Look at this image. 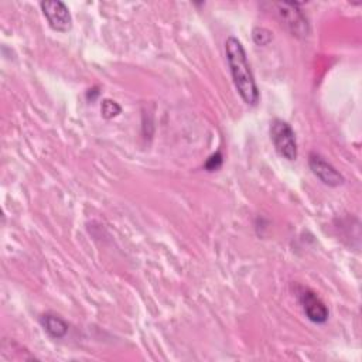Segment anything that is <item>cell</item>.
<instances>
[{
  "label": "cell",
  "instance_id": "cell-8",
  "mask_svg": "<svg viewBox=\"0 0 362 362\" xmlns=\"http://www.w3.org/2000/svg\"><path fill=\"white\" fill-rule=\"evenodd\" d=\"M122 112V106L112 99H103L100 103V115L105 119H112L116 117Z\"/></svg>",
  "mask_w": 362,
  "mask_h": 362
},
{
  "label": "cell",
  "instance_id": "cell-2",
  "mask_svg": "<svg viewBox=\"0 0 362 362\" xmlns=\"http://www.w3.org/2000/svg\"><path fill=\"white\" fill-rule=\"evenodd\" d=\"M272 143L283 158L293 161L297 158V140L293 127L283 119H273L270 123Z\"/></svg>",
  "mask_w": 362,
  "mask_h": 362
},
{
  "label": "cell",
  "instance_id": "cell-4",
  "mask_svg": "<svg viewBox=\"0 0 362 362\" xmlns=\"http://www.w3.org/2000/svg\"><path fill=\"white\" fill-rule=\"evenodd\" d=\"M48 25L58 33H68L72 28V16L68 6L61 0H45L40 3Z\"/></svg>",
  "mask_w": 362,
  "mask_h": 362
},
{
  "label": "cell",
  "instance_id": "cell-3",
  "mask_svg": "<svg viewBox=\"0 0 362 362\" xmlns=\"http://www.w3.org/2000/svg\"><path fill=\"white\" fill-rule=\"evenodd\" d=\"M277 7V16L284 24V27L290 31L293 37L297 38H305L310 33V25L308 20L304 16V13L298 8V3L293 1H283V3H276Z\"/></svg>",
  "mask_w": 362,
  "mask_h": 362
},
{
  "label": "cell",
  "instance_id": "cell-1",
  "mask_svg": "<svg viewBox=\"0 0 362 362\" xmlns=\"http://www.w3.org/2000/svg\"><path fill=\"white\" fill-rule=\"evenodd\" d=\"M225 55H226V62H228V66L230 71L233 85L238 90L239 96L249 106L257 105V102L260 99L259 88L256 85L253 72L250 69L246 51H245L242 42L236 37L230 35L226 38Z\"/></svg>",
  "mask_w": 362,
  "mask_h": 362
},
{
  "label": "cell",
  "instance_id": "cell-7",
  "mask_svg": "<svg viewBox=\"0 0 362 362\" xmlns=\"http://www.w3.org/2000/svg\"><path fill=\"white\" fill-rule=\"evenodd\" d=\"M42 329L54 339H61L68 334V322L54 313H45L40 317Z\"/></svg>",
  "mask_w": 362,
  "mask_h": 362
},
{
  "label": "cell",
  "instance_id": "cell-5",
  "mask_svg": "<svg viewBox=\"0 0 362 362\" xmlns=\"http://www.w3.org/2000/svg\"><path fill=\"white\" fill-rule=\"evenodd\" d=\"M298 301L303 307L305 317L314 324H324L329 317L325 303L310 288L301 287L298 291Z\"/></svg>",
  "mask_w": 362,
  "mask_h": 362
},
{
  "label": "cell",
  "instance_id": "cell-6",
  "mask_svg": "<svg viewBox=\"0 0 362 362\" xmlns=\"http://www.w3.org/2000/svg\"><path fill=\"white\" fill-rule=\"evenodd\" d=\"M308 167L313 171V174L325 185L328 187H339L345 182L344 175L331 164L328 163L322 156L318 153H310L308 156Z\"/></svg>",
  "mask_w": 362,
  "mask_h": 362
},
{
  "label": "cell",
  "instance_id": "cell-9",
  "mask_svg": "<svg viewBox=\"0 0 362 362\" xmlns=\"http://www.w3.org/2000/svg\"><path fill=\"white\" fill-rule=\"evenodd\" d=\"M252 38L255 41L256 45H260V47H264V45H269L272 42V33L264 28V27H255L252 30Z\"/></svg>",
  "mask_w": 362,
  "mask_h": 362
},
{
  "label": "cell",
  "instance_id": "cell-10",
  "mask_svg": "<svg viewBox=\"0 0 362 362\" xmlns=\"http://www.w3.org/2000/svg\"><path fill=\"white\" fill-rule=\"evenodd\" d=\"M222 161H223V158H222L221 151H216V153H214L212 156L208 157V160L205 161L204 167H205L206 171H215V170H218L222 165Z\"/></svg>",
  "mask_w": 362,
  "mask_h": 362
}]
</instances>
